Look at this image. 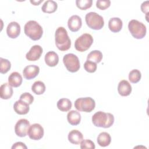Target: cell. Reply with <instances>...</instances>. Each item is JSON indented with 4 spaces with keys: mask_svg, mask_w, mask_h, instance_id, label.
Listing matches in <instances>:
<instances>
[{
    "mask_svg": "<svg viewBox=\"0 0 149 149\" xmlns=\"http://www.w3.org/2000/svg\"><path fill=\"white\" fill-rule=\"evenodd\" d=\"M55 45L61 51L68 50L71 46V40L68 34V32L63 27H59L55 33Z\"/></svg>",
    "mask_w": 149,
    "mask_h": 149,
    "instance_id": "obj_1",
    "label": "cell"
},
{
    "mask_svg": "<svg viewBox=\"0 0 149 149\" xmlns=\"http://www.w3.org/2000/svg\"><path fill=\"white\" fill-rule=\"evenodd\" d=\"M92 122L97 127L109 128L114 123V116L111 113L98 111L93 115Z\"/></svg>",
    "mask_w": 149,
    "mask_h": 149,
    "instance_id": "obj_2",
    "label": "cell"
},
{
    "mask_svg": "<svg viewBox=\"0 0 149 149\" xmlns=\"http://www.w3.org/2000/svg\"><path fill=\"white\" fill-rule=\"evenodd\" d=\"M25 34L34 41L40 40L43 34V30L40 24L35 20H29L24 25Z\"/></svg>",
    "mask_w": 149,
    "mask_h": 149,
    "instance_id": "obj_3",
    "label": "cell"
},
{
    "mask_svg": "<svg viewBox=\"0 0 149 149\" xmlns=\"http://www.w3.org/2000/svg\"><path fill=\"white\" fill-rule=\"evenodd\" d=\"M128 29L132 36L136 39H142L146 35V26L137 20H131L128 24Z\"/></svg>",
    "mask_w": 149,
    "mask_h": 149,
    "instance_id": "obj_4",
    "label": "cell"
},
{
    "mask_svg": "<svg viewBox=\"0 0 149 149\" xmlns=\"http://www.w3.org/2000/svg\"><path fill=\"white\" fill-rule=\"evenodd\" d=\"M85 20L88 27L93 30H100L104 25V20L102 16L94 12H90L87 13L85 16Z\"/></svg>",
    "mask_w": 149,
    "mask_h": 149,
    "instance_id": "obj_5",
    "label": "cell"
},
{
    "mask_svg": "<svg viewBox=\"0 0 149 149\" xmlns=\"http://www.w3.org/2000/svg\"><path fill=\"white\" fill-rule=\"evenodd\" d=\"M95 101L91 97L79 98L74 102V107L79 111L90 112L95 108Z\"/></svg>",
    "mask_w": 149,
    "mask_h": 149,
    "instance_id": "obj_6",
    "label": "cell"
},
{
    "mask_svg": "<svg viewBox=\"0 0 149 149\" xmlns=\"http://www.w3.org/2000/svg\"><path fill=\"white\" fill-rule=\"evenodd\" d=\"M93 42L92 36L88 33H84L76 40L74 47L79 52H84L90 48Z\"/></svg>",
    "mask_w": 149,
    "mask_h": 149,
    "instance_id": "obj_7",
    "label": "cell"
},
{
    "mask_svg": "<svg viewBox=\"0 0 149 149\" xmlns=\"http://www.w3.org/2000/svg\"><path fill=\"white\" fill-rule=\"evenodd\" d=\"M63 62L67 70L72 73L77 72L80 69L78 57L73 54H67L63 58Z\"/></svg>",
    "mask_w": 149,
    "mask_h": 149,
    "instance_id": "obj_8",
    "label": "cell"
},
{
    "mask_svg": "<svg viewBox=\"0 0 149 149\" xmlns=\"http://www.w3.org/2000/svg\"><path fill=\"white\" fill-rule=\"evenodd\" d=\"M44 133V128L39 123H34L30 125L27 131V135L29 138L34 140H38L42 139Z\"/></svg>",
    "mask_w": 149,
    "mask_h": 149,
    "instance_id": "obj_9",
    "label": "cell"
},
{
    "mask_svg": "<svg viewBox=\"0 0 149 149\" xmlns=\"http://www.w3.org/2000/svg\"><path fill=\"white\" fill-rule=\"evenodd\" d=\"M30 126V122L27 119H19L15 126V132L16 134L20 137H25L27 134V131Z\"/></svg>",
    "mask_w": 149,
    "mask_h": 149,
    "instance_id": "obj_10",
    "label": "cell"
},
{
    "mask_svg": "<svg viewBox=\"0 0 149 149\" xmlns=\"http://www.w3.org/2000/svg\"><path fill=\"white\" fill-rule=\"evenodd\" d=\"M42 52V48L40 45H34L31 47L29 51L26 54V58L28 61H36L40 58Z\"/></svg>",
    "mask_w": 149,
    "mask_h": 149,
    "instance_id": "obj_11",
    "label": "cell"
},
{
    "mask_svg": "<svg viewBox=\"0 0 149 149\" xmlns=\"http://www.w3.org/2000/svg\"><path fill=\"white\" fill-rule=\"evenodd\" d=\"M40 72V68L34 65H30L26 66L23 70V77L27 80H31L35 78Z\"/></svg>",
    "mask_w": 149,
    "mask_h": 149,
    "instance_id": "obj_12",
    "label": "cell"
},
{
    "mask_svg": "<svg viewBox=\"0 0 149 149\" xmlns=\"http://www.w3.org/2000/svg\"><path fill=\"white\" fill-rule=\"evenodd\" d=\"M82 21L81 17L78 15H72L68 19V26L69 30L73 32H76L81 28Z\"/></svg>",
    "mask_w": 149,
    "mask_h": 149,
    "instance_id": "obj_13",
    "label": "cell"
},
{
    "mask_svg": "<svg viewBox=\"0 0 149 149\" xmlns=\"http://www.w3.org/2000/svg\"><path fill=\"white\" fill-rule=\"evenodd\" d=\"M6 33L9 37L16 38L20 33V26L16 22H11L6 28Z\"/></svg>",
    "mask_w": 149,
    "mask_h": 149,
    "instance_id": "obj_14",
    "label": "cell"
},
{
    "mask_svg": "<svg viewBox=\"0 0 149 149\" xmlns=\"http://www.w3.org/2000/svg\"><path fill=\"white\" fill-rule=\"evenodd\" d=\"M132 86L129 82L126 80H121L118 86V91L121 96L126 97L130 94L132 92Z\"/></svg>",
    "mask_w": 149,
    "mask_h": 149,
    "instance_id": "obj_15",
    "label": "cell"
},
{
    "mask_svg": "<svg viewBox=\"0 0 149 149\" xmlns=\"http://www.w3.org/2000/svg\"><path fill=\"white\" fill-rule=\"evenodd\" d=\"M13 109L15 112L19 115H26L29 112L30 107L29 104L21 100H19L15 102L13 105Z\"/></svg>",
    "mask_w": 149,
    "mask_h": 149,
    "instance_id": "obj_16",
    "label": "cell"
},
{
    "mask_svg": "<svg viewBox=\"0 0 149 149\" xmlns=\"http://www.w3.org/2000/svg\"><path fill=\"white\" fill-rule=\"evenodd\" d=\"M44 60L47 65L50 67H54L59 62V56L55 52L51 51L45 54Z\"/></svg>",
    "mask_w": 149,
    "mask_h": 149,
    "instance_id": "obj_17",
    "label": "cell"
},
{
    "mask_svg": "<svg viewBox=\"0 0 149 149\" xmlns=\"http://www.w3.org/2000/svg\"><path fill=\"white\" fill-rule=\"evenodd\" d=\"M13 88L9 83H5L1 86L0 97L2 99L8 100L13 95Z\"/></svg>",
    "mask_w": 149,
    "mask_h": 149,
    "instance_id": "obj_18",
    "label": "cell"
},
{
    "mask_svg": "<svg viewBox=\"0 0 149 149\" xmlns=\"http://www.w3.org/2000/svg\"><path fill=\"white\" fill-rule=\"evenodd\" d=\"M123 23L119 17H112L108 22V27L109 30L113 33L120 31L122 28Z\"/></svg>",
    "mask_w": 149,
    "mask_h": 149,
    "instance_id": "obj_19",
    "label": "cell"
},
{
    "mask_svg": "<svg viewBox=\"0 0 149 149\" xmlns=\"http://www.w3.org/2000/svg\"><path fill=\"white\" fill-rule=\"evenodd\" d=\"M68 138L72 144L77 145L83 140V136L80 131L74 129L69 132Z\"/></svg>",
    "mask_w": 149,
    "mask_h": 149,
    "instance_id": "obj_20",
    "label": "cell"
},
{
    "mask_svg": "<svg viewBox=\"0 0 149 149\" xmlns=\"http://www.w3.org/2000/svg\"><path fill=\"white\" fill-rule=\"evenodd\" d=\"M23 79L22 75L17 72H13L8 77V83L13 87H18L22 83Z\"/></svg>",
    "mask_w": 149,
    "mask_h": 149,
    "instance_id": "obj_21",
    "label": "cell"
},
{
    "mask_svg": "<svg viewBox=\"0 0 149 149\" xmlns=\"http://www.w3.org/2000/svg\"><path fill=\"white\" fill-rule=\"evenodd\" d=\"M67 120L70 125H77L81 121V115L77 111L72 110L67 114Z\"/></svg>",
    "mask_w": 149,
    "mask_h": 149,
    "instance_id": "obj_22",
    "label": "cell"
},
{
    "mask_svg": "<svg viewBox=\"0 0 149 149\" xmlns=\"http://www.w3.org/2000/svg\"><path fill=\"white\" fill-rule=\"evenodd\" d=\"M111 141V137L110 134L107 132H101L97 137V143L101 147L108 146Z\"/></svg>",
    "mask_w": 149,
    "mask_h": 149,
    "instance_id": "obj_23",
    "label": "cell"
},
{
    "mask_svg": "<svg viewBox=\"0 0 149 149\" xmlns=\"http://www.w3.org/2000/svg\"><path fill=\"white\" fill-rule=\"evenodd\" d=\"M58 8L57 3L52 0L46 1L41 7V10L43 12L47 13H52L55 12Z\"/></svg>",
    "mask_w": 149,
    "mask_h": 149,
    "instance_id": "obj_24",
    "label": "cell"
},
{
    "mask_svg": "<svg viewBox=\"0 0 149 149\" xmlns=\"http://www.w3.org/2000/svg\"><path fill=\"white\" fill-rule=\"evenodd\" d=\"M58 108L62 112H67L69 111L72 108V102L68 98H61L57 102Z\"/></svg>",
    "mask_w": 149,
    "mask_h": 149,
    "instance_id": "obj_25",
    "label": "cell"
},
{
    "mask_svg": "<svg viewBox=\"0 0 149 149\" xmlns=\"http://www.w3.org/2000/svg\"><path fill=\"white\" fill-rule=\"evenodd\" d=\"M102 59V54L99 50H94L91 51L87 55V61L93 62L95 63H99Z\"/></svg>",
    "mask_w": 149,
    "mask_h": 149,
    "instance_id": "obj_26",
    "label": "cell"
},
{
    "mask_svg": "<svg viewBox=\"0 0 149 149\" xmlns=\"http://www.w3.org/2000/svg\"><path fill=\"white\" fill-rule=\"evenodd\" d=\"M31 90L36 94H42L45 91V84L41 81H36L31 86Z\"/></svg>",
    "mask_w": 149,
    "mask_h": 149,
    "instance_id": "obj_27",
    "label": "cell"
},
{
    "mask_svg": "<svg viewBox=\"0 0 149 149\" xmlns=\"http://www.w3.org/2000/svg\"><path fill=\"white\" fill-rule=\"evenodd\" d=\"M141 77V74L138 69H133L129 73V80L132 83H138Z\"/></svg>",
    "mask_w": 149,
    "mask_h": 149,
    "instance_id": "obj_28",
    "label": "cell"
},
{
    "mask_svg": "<svg viewBox=\"0 0 149 149\" xmlns=\"http://www.w3.org/2000/svg\"><path fill=\"white\" fill-rule=\"evenodd\" d=\"M11 68L10 62L2 58H0V72L2 74L7 73Z\"/></svg>",
    "mask_w": 149,
    "mask_h": 149,
    "instance_id": "obj_29",
    "label": "cell"
},
{
    "mask_svg": "<svg viewBox=\"0 0 149 149\" xmlns=\"http://www.w3.org/2000/svg\"><path fill=\"white\" fill-rule=\"evenodd\" d=\"M92 0H76V4L78 8L81 10H86L91 7Z\"/></svg>",
    "mask_w": 149,
    "mask_h": 149,
    "instance_id": "obj_30",
    "label": "cell"
},
{
    "mask_svg": "<svg viewBox=\"0 0 149 149\" xmlns=\"http://www.w3.org/2000/svg\"><path fill=\"white\" fill-rule=\"evenodd\" d=\"M84 68L87 72L94 73L97 70V63L93 62H91L90 61H86L84 63Z\"/></svg>",
    "mask_w": 149,
    "mask_h": 149,
    "instance_id": "obj_31",
    "label": "cell"
},
{
    "mask_svg": "<svg viewBox=\"0 0 149 149\" xmlns=\"http://www.w3.org/2000/svg\"><path fill=\"white\" fill-rule=\"evenodd\" d=\"M111 1L109 0H98L96 2V6L101 10H105L110 6Z\"/></svg>",
    "mask_w": 149,
    "mask_h": 149,
    "instance_id": "obj_32",
    "label": "cell"
},
{
    "mask_svg": "<svg viewBox=\"0 0 149 149\" xmlns=\"http://www.w3.org/2000/svg\"><path fill=\"white\" fill-rule=\"evenodd\" d=\"M80 148L82 149L84 148H91L94 149L95 148V144L93 141L89 139L83 140L80 143Z\"/></svg>",
    "mask_w": 149,
    "mask_h": 149,
    "instance_id": "obj_33",
    "label": "cell"
},
{
    "mask_svg": "<svg viewBox=\"0 0 149 149\" xmlns=\"http://www.w3.org/2000/svg\"><path fill=\"white\" fill-rule=\"evenodd\" d=\"M20 100L30 105L34 101V97L29 93H24L20 95Z\"/></svg>",
    "mask_w": 149,
    "mask_h": 149,
    "instance_id": "obj_34",
    "label": "cell"
},
{
    "mask_svg": "<svg viewBox=\"0 0 149 149\" xmlns=\"http://www.w3.org/2000/svg\"><path fill=\"white\" fill-rule=\"evenodd\" d=\"M27 147L25 145V144L22 143V142H20V141L15 143L12 146V149H16V148H25V149H27Z\"/></svg>",
    "mask_w": 149,
    "mask_h": 149,
    "instance_id": "obj_35",
    "label": "cell"
},
{
    "mask_svg": "<svg viewBox=\"0 0 149 149\" xmlns=\"http://www.w3.org/2000/svg\"><path fill=\"white\" fill-rule=\"evenodd\" d=\"M141 10L143 13L146 14H148V1H146L142 3L141 5Z\"/></svg>",
    "mask_w": 149,
    "mask_h": 149,
    "instance_id": "obj_36",
    "label": "cell"
},
{
    "mask_svg": "<svg viewBox=\"0 0 149 149\" xmlns=\"http://www.w3.org/2000/svg\"><path fill=\"white\" fill-rule=\"evenodd\" d=\"M43 0H40L39 1H30V2L33 3L34 5H38L39 3H40L41 2H42Z\"/></svg>",
    "mask_w": 149,
    "mask_h": 149,
    "instance_id": "obj_37",
    "label": "cell"
}]
</instances>
